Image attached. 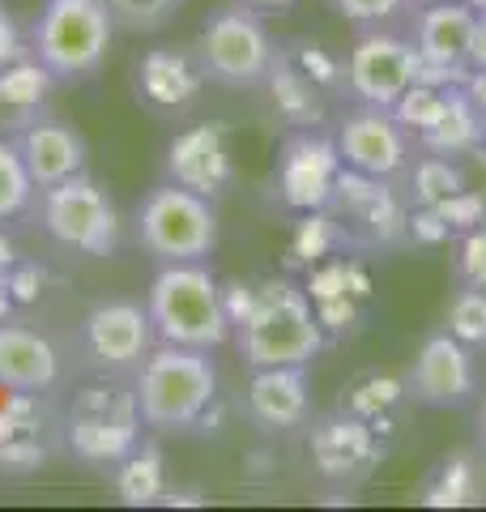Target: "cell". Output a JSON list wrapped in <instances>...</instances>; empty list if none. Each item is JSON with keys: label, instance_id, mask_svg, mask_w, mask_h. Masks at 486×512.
<instances>
[{"label": "cell", "instance_id": "6da1fadb", "mask_svg": "<svg viewBox=\"0 0 486 512\" xmlns=\"http://www.w3.org/2000/svg\"><path fill=\"white\" fill-rule=\"evenodd\" d=\"M235 342L248 367H307L324 350L329 333L303 286L290 278H265L256 282L252 312L235 325Z\"/></svg>", "mask_w": 486, "mask_h": 512}, {"label": "cell", "instance_id": "7a4b0ae2", "mask_svg": "<svg viewBox=\"0 0 486 512\" xmlns=\"http://www.w3.org/2000/svg\"><path fill=\"white\" fill-rule=\"evenodd\" d=\"M133 393L150 431H188L218 402V367L209 350L162 342L137 367Z\"/></svg>", "mask_w": 486, "mask_h": 512}, {"label": "cell", "instance_id": "3957f363", "mask_svg": "<svg viewBox=\"0 0 486 512\" xmlns=\"http://www.w3.org/2000/svg\"><path fill=\"white\" fill-rule=\"evenodd\" d=\"M145 308H150L158 342H171V346L218 350L235 333L222 303V282L205 261L162 265L158 278L150 282Z\"/></svg>", "mask_w": 486, "mask_h": 512}, {"label": "cell", "instance_id": "277c9868", "mask_svg": "<svg viewBox=\"0 0 486 512\" xmlns=\"http://www.w3.org/2000/svg\"><path fill=\"white\" fill-rule=\"evenodd\" d=\"M116 30L107 0H47L30 30V52L56 73V82H77L103 69Z\"/></svg>", "mask_w": 486, "mask_h": 512}, {"label": "cell", "instance_id": "5b68a950", "mask_svg": "<svg viewBox=\"0 0 486 512\" xmlns=\"http://www.w3.org/2000/svg\"><path fill=\"white\" fill-rule=\"evenodd\" d=\"M137 244L158 265L205 261L218 248V210L214 201L180 184H158L137 205Z\"/></svg>", "mask_w": 486, "mask_h": 512}, {"label": "cell", "instance_id": "8992f818", "mask_svg": "<svg viewBox=\"0 0 486 512\" xmlns=\"http://www.w3.org/2000/svg\"><path fill=\"white\" fill-rule=\"evenodd\" d=\"M197 56L205 64V77L226 90H248V86H265V73L278 43H273L269 26L261 22V13L248 5H226L214 18L201 26L197 35Z\"/></svg>", "mask_w": 486, "mask_h": 512}, {"label": "cell", "instance_id": "52a82bcc", "mask_svg": "<svg viewBox=\"0 0 486 512\" xmlns=\"http://www.w3.org/2000/svg\"><path fill=\"white\" fill-rule=\"evenodd\" d=\"M64 444L73 457L90 466H120L141 444V410L137 393L120 384H90L73 397V410L64 419Z\"/></svg>", "mask_w": 486, "mask_h": 512}, {"label": "cell", "instance_id": "ba28073f", "mask_svg": "<svg viewBox=\"0 0 486 512\" xmlns=\"http://www.w3.org/2000/svg\"><path fill=\"white\" fill-rule=\"evenodd\" d=\"M39 218H43V231L52 235L60 248H73L81 256H111L124 235L116 201H111L86 171L73 175V180L43 188Z\"/></svg>", "mask_w": 486, "mask_h": 512}, {"label": "cell", "instance_id": "9c48e42d", "mask_svg": "<svg viewBox=\"0 0 486 512\" xmlns=\"http://www.w3.org/2000/svg\"><path fill=\"white\" fill-rule=\"evenodd\" d=\"M324 210L337 218L346 248H397L410 239V210L397 188L354 167H342Z\"/></svg>", "mask_w": 486, "mask_h": 512}, {"label": "cell", "instance_id": "30bf717a", "mask_svg": "<svg viewBox=\"0 0 486 512\" xmlns=\"http://www.w3.org/2000/svg\"><path fill=\"white\" fill-rule=\"evenodd\" d=\"M423 77V56L414 39L388 35V30H367L346 56V86L359 103L397 107V99Z\"/></svg>", "mask_w": 486, "mask_h": 512}, {"label": "cell", "instance_id": "8fae6325", "mask_svg": "<svg viewBox=\"0 0 486 512\" xmlns=\"http://www.w3.org/2000/svg\"><path fill=\"white\" fill-rule=\"evenodd\" d=\"M342 167L346 163H342L337 141L329 133H320V128H295L278 150L273 184H278V197H282L286 210H295V214L324 210Z\"/></svg>", "mask_w": 486, "mask_h": 512}, {"label": "cell", "instance_id": "7c38bea8", "mask_svg": "<svg viewBox=\"0 0 486 512\" xmlns=\"http://www.w3.org/2000/svg\"><path fill=\"white\" fill-rule=\"evenodd\" d=\"M81 342H86V355L99 372L124 376L145 363V355H150L158 342V333H154L150 308H141L133 299H107L86 312Z\"/></svg>", "mask_w": 486, "mask_h": 512}, {"label": "cell", "instance_id": "4fadbf2b", "mask_svg": "<svg viewBox=\"0 0 486 512\" xmlns=\"http://www.w3.org/2000/svg\"><path fill=\"white\" fill-rule=\"evenodd\" d=\"M307 453H312V466L329 478V483H363L384 461L388 444L380 436L376 423L359 419L350 410H337V414H324V419L312 423L307 431Z\"/></svg>", "mask_w": 486, "mask_h": 512}, {"label": "cell", "instance_id": "5bb4252c", "mask_svg": "<svg viewBox=\"0 0 486 512\" xmlns=\"http://www.w3.org/2000/svg\"><path fill=\"white\" fill-rule=\"evenodd\" d=\"M337 154L342 163L376 175V180H393L410 167V133L401 128V120L393 116V107H371L359 103L337 128Z\"/></svg>", "mask_w": 486, "mask_h": 512}, {"label": "cell", "instance_id": "9a60e30c", "mask_svg": "<svg viewBox=\"0 0 486 512\" xmlns=\"http://www.w3.org/2000/svg\"><path fill=\"white\" fill-rule=\"evenodd\" d=\"M478 9L469 0H440L423 5L414 26V47L423 56V82L461 86L469 73V35H474Z\"/></svg>", "mask_w": 486, "mask_h": 512}, {"label": "cell", "instance_id": "2e32d148", "mask_svg": "<svg viewBox=\"0 0 486 512\" xmlns=\"http://www.w3.org/2000/svg\"><path fill=\"white\" fill-rule=\"evenodd\" d=\"M64 423L43 393H13L0 406V474H35L56 457Z\"/></svg>", "mask_w": 486, "mask_h": 512}, {"label": "cell", "instance_id": "e0dca14e", "mask_svg": "<svg viewBox=\"0 0 486 512\" xmlns=\"http://www.w3.org/2000/svg\"><path fill=\"white\" fill-rule=\"evenodd\" d=\"M410 393L423 406H440V410H457L465 406L478 389V372H474V350L457 342L452 333H435L418 346L414 367H410Z\"/></svg>", "mask_w": 486, "mask_h": 512}, {"label": "cell", "instance_id": "ac0fdd59", "mask_svg": "<svg viewBox=\"0 0 486 512\" xmlns=\"http://www.w3.org/2000/svg\"><path fill=\"white\" fill-rule=\"evenodd\" d=\"M231 175H235V167H231V146H226L222 124H192L171 137V146H167V180L171 184L218 201L226 184H231Z\"/></svg>", "mask_w": 486, "mask_h": 512}, {"label": "cell", "instance_id": "d6986e66", "mask_svg": "<svg viewBox=\"0 0 486 512\" xmlns=\"http://www.w3.org/2000/svg\"><path fill=\"white\" fill-rule=\"evenodd\" d=\"M137 99H145L158 111H184L201 99L205 90V64L197 47H154L137 60Z\"/></svg>", "mask_w": 486, "mask_h": 512}, {"label": "cell", "instance_id": "ffe728a7", "mask_svg": "<svg viewBox=\"0 0 486 512\" xmlns=\"http://www.w3.org/2000/svg\"><path fill=\"white\" fill-rule=\"evenodd\" d=\"M13 141H18L22 163H26L30 180H35L39 192L86 171V158H90L86 137H81L73 124H64V120L39 116V120H30L22 133H13Z\"/></svg>", "mask_w": 486, "mask_h": 512}, {"label": "cell", "instance_id": "44dd1931", "mask_svg": "<svg viewBox=\"0 0 486 512\" xmlns=\"http://www.w3.org/2000/svg\"><path fill=\"white\" fill-rule=\"evenodd\" d=\"M60 380L56 346L30 325L0 320V384L13 393H47Z\"/></svg>", "mask_w": 486, "mask_h": 512}, {"label": "cell", "instance_id": "7402d4cb", "mask_svg": "<svg viewBox=\"0 0 486 512\" xmlns=\"http://www.w3.org/2000/svg\"><path fill=\"white\" fill-rule=\"evenodd\" d=\"M307 376L303 367H252L248 414L269 431H286L307 423Z\"/></svg>", "mask_w": 486, "mask_h": 512}, {"label": "cell", "instance_id": "603a6c76", "mask_svg": "<svg viewBox=\"0 0 486 512\" xmlns=\"http://www.w3.org/2000/svg\"><path fill=\"white\" fill-rule=\"evenodd\" d=\"M52 90H56V73L35 52H22L13 64L0 69V124L22 133L30 120L47 116Z\"/></svg>", "mask_w": 486, "mask_h": 512}, {"label": "cell", "instance_id": "cb8c5ba5", "mask_svg": "<svg viewBox=\"0 0 486 512\" xmlns=\"http://www.w3.org/2000/svg\"><path fill=\"white\" fill-rule=\"evenodd\" d=\"M265 90H269L273 111H278L290 128H320L324 124V90L282 52V47L265 73Z\"/></svg>", "mask_w": 486, "mask_h": 512}, {"label": "cell", "instance_id": "d4e9b609", "mask_svg": "<svg viewBox=\"0 0 486 512\" xmlns=\"http://www.w3.org/2000/svg\"><path fill=\"white\" fill-rule=\"evenodd\" d=\"M482 128H486V116L474 107V99L465 94V86H452L448 99H444V111L423 137L418 146L427 154H444V158H469L478 150L482 141Z\"/></svg>", "mask_w": 486, "mask_h": 512}, {"label": "cell", "instance_id": "484cf974", "mask_svg": "<svg viewBox=\"0 0 486 512\" xmlns=\"http://www.w3.org/2000/svg\"><path fill=\"white\" fill-rule=\"evenodd\" d=\"M116 495L128 508H150L162 504L167 495V466H162V448L141 440L116 466Z\"/></svg>", "mask_w": 486, "mask_h": 512}, {"label": "cell", "instance_id": "4316f807", "mask_svg": "<svg viewBox=\"0 0 486 512\" xmlns=\"http://www.w3.org/2000/svg\"><path fill=\"white\" fill-rule=\"evenodd\" d=\"M346 239H342V227H337V218L329 210H307L299 214L295 231H290V248H286V265L290 269H312L320 265L324 256L342 252Z\"/></svg>", "mask_w": 486, "mask_h": 512}, {"label": "cell", "instance_id": "83f0119b", "mask_svg": "<svg viewBox=\"0 0 486 512\" xmlns=\"http://www.w3.org/2000/svg\"><path fill=\"white\" fill-rule=\"evenodd\" d=\"M405 389H410V384L397 380V376H388V372H367V376L350 380L346 389H342V410H350V414H359V419L384 427L388 410L401 402Z\"/></svg>", "mask_w": 486, "mask_h": 512}, {"label": "cell", "instance_id": "f1b7e54d", "mask_svg": "<svg viewBox=\"0 0 486 512\" xmlns=\"http://www.w3.org/2000/svg\"><path fill=\"white\" fill-rule=\"evenodd\" d=\"M478 487H482L478 461L469 453H452V457H444V466L435 470V478L427 483L423 504L427 508H465L478 500Z\"/></svg>", "mask_w": 486, "mask_h": 512}, {"label": "cell", "instance_id": "f546056e", "mask_svg": "<svg viewBox=\"0 0 486 512\" xmlns=\"http://www.w3.org/2000/svg\"><path fill=\"white\" fill-rule=\"evenodd\" d=\"M465 188V175L457 167V158H444V154H423L414 163L410 175V197L414 205H444L452 192Z\"/></svg>", "mask_w": 486, "mask_h": 512}, {"label": "cell", "instance_id": "4dcf8cb0", "mask_svg": "<svg viewBox=\"0 0 486 512\" xmlns=\"http://www.w3.org/2000/svg\"><path fill=\"white\" fill-rule=\"evenodd\" d=\"M35 180L22 163V150L13 137H0V222L18 218L30 210V197H35Z\"/></svg>", "mask_w": 486, "mask_h": 512}, {"label": "cell", "instance_id": "1f68e13d", "mask_svg": "<svg viewBox=\"0 0 486 512\" xmlns=\"http://www.w3.org/2000/svg\"><path fill=\"white\" fill-rule=\"evenodd\" d=\"M448 90H452V86H435V82H423V77H418V82H414V86L397 99L393 116L401 120V128H405L410 137H423L427 128H431L435 120H440Z\"/></svg>", "mask_w": 486, "mask_h": 512}, {"label": "cell", "instance_id": "d6a6232c", "mask_svg": "<svg viewBox=\"0 0 486 512\" xmlns=\"http://www.w3.org/2000/svg\"><path fill=\"white\" fill-rule=\"evenodd\" d=\"M448 333L469 350H486V291L465 286L448 303Z\"/></svg>", "mask_w": 486, "mask_h": 512}, {"label": "cell", "instance_id": "836d02e7", "mask_svg": "<svg viewBox=\"0 0 486 512\" xmlns=\"http://www.w3.org/2000/svg\"><path fill=\"white\" fill-rule=\"evenodd\" d=\"M282 52L299 64V69L312 77V82L320 86V90H337L346 82V60H337L333 52H324L320 43H312V39H299V43H286Z\"/></svg>", "mask_w": 486, "mask_h": 512}, {"label": "cell", "instance_id": "e575fe53", "mask_svg": "<svg viewBox=\"0 0 486 512\" xmlns=\"http://www.w3.org/2000/svg\"><path fill=\"white\" fill-rule=\"evenodd\" d=\"M111 18L120 30H133V35H150V30L167 26V18L180 9V0H107Z\"/></svg>", "mask_w": 486, "mask_h": 512}, {"label": "cell", "instance_id": "d590c367", "mask_svg": "<svg viewBox=\"0 0 486 512\" xmlns=\"http://www.w3.org/2000/svg\"><path fill=\"white\" fill-rule=\"evenodd\" d=\"M435 210L444 214V222L452 227V235H465V231H474L486 222V197L478 188H461V192H452V197L444 205H435Z\"/></svg>", "mask_w": 486, "mask_h": 512}, {"label": "cell", "instance_id": "8d00e7d4", "mask_svg": "<svg viewBox=\"0 0 486 512\" xmlns=\"http://www.w3.org/2000/svg\"><path fill=\"white\" fill-rule=\"evenodd\" d=\"M457 274H461L465 286H478V291H486V222L461 235V248H457Z\"/></svg>", "mask_w": 486, "mask_h": 512}, {"label": "cell", "instance_id": "74e56055", "mask_svg": "<svg viewBox=\"0 0 486 512\" xmlns=\"http://www.w3.org/2000/svg\"><path fill=\"white\" fill-rule=\"evenodd\" d=\"M410 239L423 248H440L452 239V227L444 222V214L435 210V205H414L410 210Z\"/></svg>", "mask_w": 486, "mask_h": 512}, {"label": "cell", "instance_id": "f35d334b", "mask_svg": "<svg viewBox=\"0 0 486 512\" xmlns=\"http://www.w3.org/2000/svg\"><path fill=\"white\" fill-rule=\"evenodd\" d=\"M9 291H13V303H35L43 291H47V269L39 261H13L9 265Z\"/></svg>", "mask_w": 486, "mask_h": 512}, {"label": "cell", "instance_id": "ab89813d", "mask_svg": "<svg viewBox=\"0 0 486 512\" xmlns=\"http://www.w3.org/2000/svg\"><path fill=\"white\" fill-rule=\"evenodd\" d=\"M333 5L342 9L346 22H354V26H380L384 18L401 13L410 0H333Z\"/></svg>", "mask_w": 486, "mask_h": 512}, {"label": "cell", "instance_id": "60d3db41", "mask_svg": "<svg viewBox=\"0 0 486 512\" xmlns=\"http://www.w3.org/2000/svg\"><path fill=\"white\" fill-rule=\"evenodd\" d=\"M252 299H256L252 282H222V303H226V316H231V329L252 312Z\"/></svg>", "mask_w": 486, "mask_h": 512}, {"label": "cell", "instance_id": "b9f144b4", "mask_svg": "<svg viewBox=\"0 0 486 512\" xmlns=\"http://www.w3.org/2000/svg\"><path fill=\"white\" fill-rule=\"evenodd\" d=\"M22 52H30V47H26V39H22L18 22H13L9 9H0V69H5V64H13Z\"/></svg>", "mask_w": 486, "mask_h": 512}, {"label": "cell", "instance_id": "7bdbcfd3", "mask_svg": "<svg viewBox=\"0 0 486 512\" xmlns=\"http://www.w3.org/2000/svg\"><path fill=\"white\" fill-rule=\"evenodd\" d=\"M469 69H486V9H478L474 35H469Z\"/></svg>", "mask_w": 486, "mask_h": 512}, {"label": "cell", "instance_id": "ee69618b", "mask_svg": "<svg viewBox=\"0 0 486 512\" xmlns=\"http://www.w3.org/2000/svg\"><path fill=\"white\" fill-rule=\"evenodd\" d=\"M461 86H465L469 99H474V107H478L482 116H486V69H469Z\"/></svg>", "mask_w": 486, "mask_h": 512}, {"label": "cell", "instance_id": "f6af8a7d", "mask_svg": "<svg viewBox=\"0 0 486 512\" xmlns=\"http://www.w3.org/2000/svg\"><path fill=\"white\" fill-rule=\"evenodd\" d=\"M13 308L18 303H13V291H9V269H0V320H9Z\"/></svg>", "mask_w": 486, "mask_h": 512}, {"label": "cell", "instance_id": "bcb514c9", "mask_svg": "<svg viewBox=\"0 0 486 512\" xmlns=\"http://www.w3.org/2000/svg\"><path fill=\"white\" fill-rule=\"evenodd\" d=\"M13 261H18V248H13V239L0 231V269H9Z\"/></svg>", "mask_w": 486, "mask_h": 512}, {"label": "cell", "instance_id": "7dc6e473", "mask_svg": "<svg viewBox=\"0 0 486 512\" xmlns=\"http://www.w3.org/2000/svg\"><path fill=\"white\" fill-rule=\"evenodd\" d=\"M239 5H248L256 13H269V9H286V5H295V0H239Z\"/></svg>", "mask_w": 486, "mask_h": 512}, {"label": "cell", "instance_id": "c3c4849f", "mask_svg": "<svg viewBox=\"0 0 486 512\" xmlns=\"http://www.w3.org/2000/svg\"><path fill=\"white\" fill-rule=\"evenodd\" d=\"M482 440H486V406H482Z\"/></svg>", "mask_w": 486, "mask_h": 512}, {"label": "cell", "instance_id": "681fc988", "mask_svg": "<svg viewBox=\"0 0 486 512\" xmlns=\"http://www.w3.org/2000/svg\"><path fill=\"white\" fill-rule=\"evenodd\" d=\"M469 5H474V9H486V0H469Z\"/></svg>", "mask_w": 486, "mask_h": 512}, {"label": "cell", "instance_id": "f907efd6", "mask_svg": "<svg viewBox=\"0 0 486 512\" xmlns=\"http://www.w3.org/2000/svg\"><path fill=\"white\" fill-rule=\"evenodd\" d=\"M418 5H440V0H418Z\"/></svg>", "mask_w": 486, "mask_h": 512}]
</instances>
